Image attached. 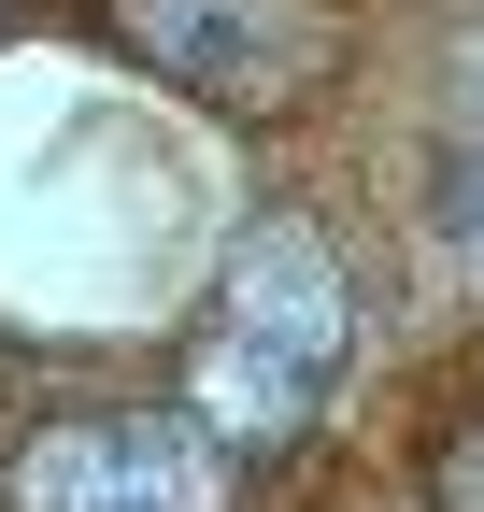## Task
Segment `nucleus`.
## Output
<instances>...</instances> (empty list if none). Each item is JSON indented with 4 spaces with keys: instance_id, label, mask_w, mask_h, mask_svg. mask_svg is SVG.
<instances>
[{
    "instance_id": "f257e3e1",
    "label": "nucleus",
    "mask_w": 484,
    "mask_h": 512,
    "mask_svg": "<svg viewBox=\"0 0 484 512\" xmlns=\"http://www.w3.org/2000/svg\"><path fill=\"white\" fill-rule=\"evenodd\" d=\"M356 356V299H342V256L299 228V214H257L228 242V271L186 328V413L228 441V456H257V441H299L328 413V384Z\"/></svg>"
},
{
    "instance_id": "f03ea898",
    "label": "nucleus",
    "mask_w": 484,
    "mask_h": 512,
    "mask_svg": "<svg viewBox=\"0 0 484 512\" xmlns=\"http://www.w3.org/2000/svg\"><path fill=\"white\" fill-rule=\"evenodd\" d=\"M114 29L214 114H285V100L328 86L342 0H114Z\"/></svg>"
},
{
    "instance_id": "7ed1b4c3",
    "label": "nucleus",
    "mask_w": 484,
    "mask_h": 512,
    "mask_svg": "<svg viewBox=\"0 0 484 512\" xmlns=\"http://www.w3.org/2000/svg\"><path fill=\"white\" fill-rule=\"evenodd\" d=\"M15 512H228V441L200 413H72L15 456Z\"/></svg>"
},
{
    "instance_id": "20e7f679",
    "label": "nucleus",
    "mask_w": 484,
    "mask_h": 512,
    "mask_svg": "<svg viewBox=\"0 0 484 512\" xmlns=\"http://www.w3.org/2000/svg\"><path fill=\"white\" fill-rule=\"evenodd\" d=\"M442 242L484 271V29L456 57V114H442Z\"/></svg>"
},
{
    "instance_id": "39448f33",
    "label": "nucleus",
    "mask_w": 484,
    "mask_h": 512,
    "mask_svg": "<svg viewBox=\"0 0 484 512\" xmlns=\"http://www.w3.org/2000/svg\"><path fill=\"white\" fill-rule=\"evenodd\" d=\"M428 484H442V512H484V427L442 441V470H428Z\"/></svg>"
}]
</instances>
